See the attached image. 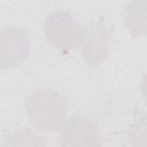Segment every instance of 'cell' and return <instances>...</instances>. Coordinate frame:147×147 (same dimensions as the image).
Listing matches in <instances>:
<instances>
[{
	"mask_svg": "<svg viewBox=\"0 0 147 147\" xmlns=\"http://www.w3.org/2000/svg\"><path fill=\"white\" fill-rule=\"evenodd\" d=\"M30 123L39 131L54 132L62 127L67 117L63 96L51 88H39L30 94L25 103Z\"/></svg>",
	"mask_w": 147,
	"mask_h": 147,
	"instance_id": "cell-1",
	"label": "cell"
},
{
	"mask_svg": "<svg viewBox=\"0 0 147 147\" xmlns=\"http://www.w3.org/2000/svg\"><path fill=\"white\" fill-rule=\"evenodd\" d=\"M44 34L53 47L68 52L80 45L83 29L69 11L57 9L52 11L45 20Z\"/></svg>",
	"mask_w": 147,
	"mask_h": 147,
	"instance_id": "cell-2",
	"label": "cell"
},
{
	"mask_svg": "<svg viewBox=\"0 0 147 147\" xmlns=\"http://www.w3.org/2000/svg\"><path fill=\"white\" fill-rule=\"evenodd\" d=\"M113 29L100 21H92L83 30L82 54L90 65L103 63L111 53Z\"/></svg>",
	"mask_w": 147,
	"mask_h": 147,
	"instance_id": "cell-3",
	"label": "cell"
},
{
	"mask_svg": "<svg viewBox=\"0 0 147 147\" xmlns=\"http://www.w3.org/2000/svg\"><path fill=\"white\" fill-rule=\"evenodd\" d=\"M59 142L60 147H102V137L93 121L76 115L62 125Z\"/></svg>",
	"mask_w": 147,
	"mask_h": 147,
	"instance_id": "cell-4",
	"label": "cell"
},
{
	"mask_svg": "<svg viewBox=\"0 0 147 147\" xmlns=\"http://www.w3.org/2000/svg\"><path fill=\"white\" fill-rule=\"evenodd\" d=\"M29 33L18 26H3L0 30V68L21 64L30 54Z\"/></svg>",
	"mask_w": 147,
	"mask_h": 147,
	"instance_id": "cell-5",
	"label": "cell"
},
{
	"mask_svg": "<svg viewBox=\"0 0 147 147\" xmlns=\"http://www.w3.org/2000/svg\"><path fill=\"white\" fill-rule=\"evenodd\" d=\"M124 22L133 37L146 34V3L131 2L124 9Z\"/></svg>",
	"mask_w": 147,
	"mask_h": 147,
	"instance_id": "cell-6",
	"label": "cell"
},
{
	"mask_svg": "<svg viewBox=\"0 0 147 147\" xmlns=\"http://www.w3.org/2000/svg\"><path fill=\"white\" fill-rule=\"evenodd\" d=\"M3 147H47V144L39 134L29 129H23L10 134Z\"/></svg>",
	"mask_w": 147,
	"mask_h": 147,
	"instance_id": "cell-7",
	"label": "cell"
}]
</instances>
